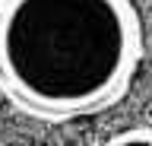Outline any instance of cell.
Listing matches in <instances>:
<instances>
[{
  "mask_svg": "<svg viewBox=\"0 0 152 146\" xmlns=\"http://www.w3.org/2000/svg\"><path fill=\"white\" fill-rule=\"evenodd\" d=\"M146 54L133 0H0V95L41 124L108 111Z\"/></svg>",
  "mask_w": 152,
  "mask_h": 146,
  "instance_id": "cell-1",
  "label": "cell"
},
{
  "mask_svg": "<svg viewBox=\"0 0 152 146\" xmlns=\"http://www.w3.org/2000/svg\"><path fill=\"white\" fill-rule=\"evenodd\" d=\"M130 143L152 146V127H127V130H121L108 140V146H130Z\"/></svg>",
  "mask_w": 152,
  "mask_h": 146,
  "instance_id": "cell-2",
  "label": "cell"
},
{
  "mask_svg": "<svg viewBox=\"0 0 152 146\" xmlns=\"http://www.w3.org/2000/svg\"><path fill=\"white\" fill-rule=\"evenodd\" d=\"M146 3H149V10H152V0H146Z\"/></svg>",
  "mask_w": 152,
  "mask_h": 146,
  "instance_id": "cell-3",
  "label": "cell"
}]
</instances>
